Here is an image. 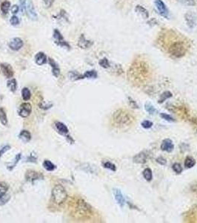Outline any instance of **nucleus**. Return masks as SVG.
Instances as JSON below:
<instances>
[{
  "instance_id": "obj_20",
  "label": "nucleus",
  "mask_w": 197,
  "mask_h": 223,
  "mask_svg": "<svg viewBox=\"0 0 197 223\" xmlns=\"http://www.w3.org/2000/svg\"><path fill=\"white\" fill-rule=\"evenodd\" d=\"M135 11L136 13H140V14L142 17H144V19H148L149 18V12L146 8H144L143 6L142 5H136V7H135Z\"/></svg>"
},
{
  "instance_id": "obj_2",
  "label": "nucleus",
  "mask_w": 197,
  "mask_h": 223,
  "mask_svg": "<svg viewBox=\"0 0 197 223\" xmlns=\"http://www.w3.org/2000/svg\"><path fill=\"white\" fill-rule=\"evenodd\" d=\"M129 74H131V76H129L133 80H136L137 82L143 80L148 74V68L144 63H136V65H131L129 71Z\"/></svg>"
},
{
  "instance_id": "obj_33",
  "label": "nucleus",
  "mask_w": 197,
  "mask_h": 223,
  "mask_svg": "<svg viewBox=\"0 0 197 223\" xmlns=\"http://www.w3.org/2000/svg\"><path fill=\"white\" fill-rule=\"evenodd\" d=\"M11 7V2L8 1H5L1 4V11L3 14H7Z\"/></svg>"
},
{
  "instance_id": "obj_4",
  "label": "nucleus",
  "mask_w": 197,
  "mask_h": 223,
  "mask_svg": "<svg viewBox=\"0 0 197 223\" xmlns=\"http://www.w3.org/2000/svg\"><path fill=\"white\" fill-rule=\"evenodd\" d=\"M67 197L66 191L63 186L60 185H56L52 190V198L56 204L62 205L66 200Z\"/></svg>"
},
{
  "instance_id": "obj_44",
  "label": "nucleus",
  "mask_w": 197,
  "mask_h": 223,
  "mask_svg": "<svg viewBox=\"0 0 197 223\" xmlns=\"http://www.w3.org/2000/svg\"><path fill=\"white\" fill-rule=\"evenodd\" d=\"M10 22L11 24L13 26H16L19 24V19L16 16H13L11 17V19H10Z\"/></svg>"
},
{
  "instance_id": "obj_42",
  "label": "nucleus",
  "mask_w": 197,
  "mask_h": 223,
  "mask_svg": "<svg viewBox=\"0 0 197 223\" xmlns=\"http://www.w3.org/2000/svg\"><path fill=\"white\" fill-rule=\"evenodd\" d=\"M141 125H142V127L144 128V129H150V128H151L153 127V123L152 121H148V120H146V121H142V124H141Z\"/></svg>"
},
{
  "instance_id": "obj_41",
  "label": "nucleus",
  "mask_w": 197,
  "mask_h": 223,
  "mask_svg": "<svg viewBox=\"0 0 197 223\" xmlns=\"http://www.w3.org/2000/svg\"><path fill=\"white\" fill-rule=\"evenodd\" d=\"M25 162H31V163H36V162H37V156H36V153H32L31 154L29 155V156H28L26 158Z\"/></svg>"
},
{
  "instance_id": "obj_17",
  "label": "nucleus",
  "mask_w": 197,
  "mask_h": 223,
  "mask_svg": "<svg viewBox=\"0 0 197 223\" xmlns=\"http://www.w3.org/2000/svg\"><path fill=\"white\" fill-rule=\"evenodd\" d=\"M55 127L57 129V130L58 131L60 135H63V136L67 137L68 135V128L67 127V126L65 124H64L63 123H62L60 121H56L55 122Z\"/></svg>"
},
{
  "instance_id": "obj_49",
  "label": "nucleus",
  "mask_w": 197,
  "mask_h": 223,
  "mask_svg": "<svg viewBox=\"0 0 197 223\" xmlns=\"http://www.w3.org/2000/svg\"><path fill=\"white\" fill-rule=\"evenodd\" d=\"M52 106H53V104H52L51 103H50L49 104H46V103H43V104H39L40 108L43 109H48L51 108Z\"/></svg>"
},
{
  "instance_id": "obj_36",
  "label": "nucleus",
  "mask_w": 197,
  "mask_h": 223,
  "mask_svg": "<svg viewBox=\"0 0 197 223\" xmlns=\"http://www.w3.org/2000/svg\"><path fill=\"white\" fill-rule=\"evenodd\" d=\"M103 167L106 169H108L113 172L117 171V167H116L115 164H113V163H111V162H105L103 163Z\"/></svg>"
},
{
  "instance_id": "obj_43",
  "label": "nucleus",
  "mask_w": 197,
  "mask_h": 223,
  "mask_svg": "<svg viewBox=\"0 0 197 223\" xmlns=\"http://www.w3.org/2000/svg\"><path fill=\"white\" fill-rule=\"evenodd\" d=\"M11 199V196H10L9 194L5 195L4 196L0 197V205H5Z\"/></svg>"
},
{
  "instance_id": "obj_14",
  "label": "nucleus",
  "mask_w": 197,
  "mask_h": 223,
  "mask_svg": "<svg viewBox=\"0 0 197 223\" xmlns=\"http://www.w3.org/2000/svg\"><path fill=\"white\" fill-rule=\"evenodd\" d=\"M26 12L28 13V16L33 21H36L38 19V15L36 12L35 7L32 2H28L26 7Z\"/></svg>"
},
{
  "instance_id": "obj_28",
  "label": "nucleus",
  "mask_w": 197,
  "mask_h": 223,
  "mask_svg": "<svg viewBox=\"0 0 197 223\" xmlns=\"http://www.w3.org/2000/svg\"><path fill=\"white\" fill-rule=\"evenodd\" d=\"M143 174L144 178L146 180L147 182H151L153 179V172L152 170L150 168H145L143 170Z\"/></svg>"
},
{
  "instance_id": "obj_8",
  "label": "nucleus",
  "mask_w": 197,
  "mask_h": 223,
  "mask_svg": "<svg viewBox=\"0 0 197 223\" xmlns=\"http://www.w3.org/2000/svg\"><path fill=\"white\" fill-rule=\"evenodd\" d=\"M32 106L29 103H23L19 109V115L22 118H27L30 115Z\"/></svg>"
},
{
  "instance_id": "obj_22",
  "label": "nucleus",
  "mask_w": 197,
  "mask_h": 223,
  "mask_svg": "<svg viewBox=\"0 0 197 223\" xmlns=\"http://www.w3.org/2000/svg\"><path fill=\"white\" fill-rule=\"evenodd\" d=\"M21 158H22V154H21V153L16 154V156H15L14 158V160H13V162L12 163H10V164H7V170H10V171H12V170L15 168V167L16 166V164H18V162L20 161Z\"/></svg>"
},
{
  "instance_id": "obj_39",
  "label": "nucleus",
  "mask_w": 197,
  "mask_h": 223,
  "mask_svg": "<svg viewBox=\"0 0 197 223\" xmlns=\"http://www.w3.org/2000/svg\"><path fill=\"white\" fill-rule=\"evenodd\" d=\"M181 5H185V6H195L196 5V2L195 0H178Z\"/></svg>"
},
{
  "instance_id": "obj_23",
  "label": "nucleus",
  "mask_w": 197,
  "mask_h": 223,
  "mask_svg": "<svg viewBox=\"0 0 197 223\" xmlns=\"http://www.w3.org/2000/svg\"><path fill=\"white\" fill-rule=\"evenodd\" d=\"M196 164V161L193 157L191 156H187L185 160V167L188 169H190V168L194 167Z\"/></svg>"
},
{
  "instance_id": "obj_46",
  "label": "nucleus",
  "mask_w": 197,
  "mask_h": 223,
  "mask_svg": "<svg viewBox=\"0 0 197 223\" xmlns=\"http://www.w3.org/2000/svg\"><path fill=\"white\" fill-rule=\"evenodd\" d=\"M156 162L159 164H160V165H162V166L166 165V164H167V160L162 156H159L158 158H156Z\"/></svg>"
},
{
  "instance_id": "obj_1",
  "label": "nucleus",
  "mask_w": 197,
  "mask_h": 223,
  "mask_svg": "<svg viewBox=\"0 0 197 223\" xmlns=\"http://www.w3.org/2000/svg\"><path fill=\"white\" fill-rule=\"evenodd\" d=\"M135 117L127 110L119 109L113 112L112 123L117 128H127L134 124Z\"/></svg>"
},
{
  "instance_id": "obj_21",
  "label": "nucleus",
  "mask_w": 197,
  "mask_h": 223,
  "mask_svg": "<svg viewBox=\"0 0 197 223\" xmlns=\"http://www.w3.org/2000/svg\"><path fill=\"white\" fill-rule=\"evenodd\" d=\"M19 138L24 143H28L31 139V134L28 130H22L19 133Z\"/></svg>"
},
{
  "instance_id": "obj_45",
  "label": "nucleus",
  "mask_w": 197,
  "mask_h": 223,
  "mask_svg": "<svg viewBox=\"0 0 197 223\" xmlns=\"http://www.w3.org/2000/svg\"><path fill=\"white\" fill-rule=\"evenodd\" d=\"M19 4H20V10L22 11V13L26 12V7H27V4H26V0H19Z\"/></svg>"
},
{
  "instance_id": "obj_27",
  "label": "nucleus",
  "mask_w": 197,
  "mask_h": 223,
  "mask_svg": "<svg viewBox=\"0 0 197 223\" xmlns=\"http://www.w3.org/2000/svg\"><path fill=\"white\" fill-rule=\"evenodd\" d=\"M7 86L8 87V89H10V91L12 92H16V89H17V82L16 80V79L12 78L11 80H9L7 82Z\"/></svg>"
},
{
  "instance_id": "obj_15",
  "label": "nucleus",
  "mask_w": 197,
  "mask_h": 223,
  "mask_svg": "<svg viewBox=\"0 0 197 223\" xmlns=\"http://www.w3.org/2000/svg\"><path fill=\"white\" fill-rule=\"evenodd\" d=\"M93 45H94V42L92 40H87L84 34H82L78 40V46L82 49H88L91 47Z\"/></svg>"
},
{
  "instance_id": "obj_26",
  "label": "nucleus",
  "mask_w": 197,
  "mask_h": 223,
  "mask_svg": "<svg viewBox=\"0 0 197 223\" xmlns=\"http://www.w3.org/2000/svg\"><path fill=\"white\" fill-rule=\"evenodd\" d=\"M97 77H98L97 71L95 70L87 71L84 74H83V78L95 79V78H97Z\"/></svg>"
},
{
  "instance_id": "obj_48",
  "label": "nucleus",
  "mask_w": 197,
  "mask_h": 223,
  "mask_svg": "<svg viewBox=\"0 0 197 223\" xmlns=\"http://www.w3.org/2000/svg\"><path fill=\"white\" fill-rule=\"evenodd\" d=\"M128 100H129V104H130V105L131 106L132 108H134V109H139V106H138V104H137V103L135 101V100H134V99H132L131 98V97H128Z\"/></svg>"
},
{
  "instance_id": "obj_30",
  "label": "nucleus",
  "mask_w": 197,
  "mask_h": 223,
  "mask_svg": "<svg viewBox=\"0 0 197 223\" xmlns=\"http://www.w3.org/2000/svg\"><path fill=\"white\" fill-rule=\"evenodd\" d=\"M0 121L4 126H7V123H8L6 113L3 108H0Z\"/></svg>"
},
{
  "instance_id": "obj_7",
  "label": "nucleus",
  "mask_w": 197,
  "mask_h": 223,
  "mask_svg": "<svg viewBox=\"0 0 197 223\" xmlns=\"http://www.w3.org/2000/svg\"><path fill=\"white\" fill-rule=\"evenodd\" d=\"M185 20L190 29H194L197 24V17L193 11H188L185 14Z\"/></svg>"
},
{
  "instance_id": "obj_34",
  "label": "nucleus",
  "mask_w": 197,
  "mask_h": 223,
  "mask_svg": "<svg viewBox=\"0 0 197 223\" xmlns=\"http://www.w3.org/2000/svg\"><path fill=\"white\" fill-rule=\"evenodd\" d=\"M9 186L5 182H1L0 183V197L4 196L7 194V191H8Z\"/></svg>"
},
{
  "instance_id": "obj_25",
  "label": "nucleus",
  "mask_w": 197,
  "mask_h": 223,
  "mask_svg": "<svg viewBox=\"0 0 197 223\" xmlns=\"http://www.w3.org/2000/svg\"><path fill=\"white\" fill-rule=\"evenodd\" d=\"M68 77L71 80H82V79H84L83 78V75H80V73H78L77 71H69Z\"/></svg>"
},
{
  "instance_id": "obj_3",
  "label": "nucleus",
  "mask_w": 197,
  "mask_h": 223,
  "mask_svg": "<svg viewBox=\"0 0 197 223\" xmlns=\"http://www.w3.org/2000/svg\"><path fill=\"white\" fill-rule=\"evenodd\" d=\"M186 46L182 41H176L168 48V53L174 58H181L186 54Z\"/></svg>"
},
{
  "instance_id": "obj_31",
  "label": "nucleus",
  "mask_w": 197,
  "mask_h": 223,
  "mask_svg": "<svg viewBox=\"0 0 197 223\" xmlns=\"http://www.w3.org/2000/svg\"><path fill=\"white\" fill-rule=\"evenodd\" d=\"M43 167L48 171H53L56 169V166L49 160H45L43 162Z\"/></svg>"
},
{
  "instance_id": "obj_19",
  "label": "nucleus",
  "mask_w": 197,
  "mask_h": 223,
  "mask_svg": "<svg viewBox=\"0 0 197 223\" xmlns=\"http://www.w3.org/2000/svg\"><path fill=\"white\" fill-rule=\"evenodd\" d=\"M47 56L44 52H38L35 56V62L38 65H42L47 63Z\"/></svg>"
},
{
  "instance_id": "obj_13",
  "label": "nucleus",
  "mask_w": 197,
  "mask_h": 223,
  "mask_svg": "<svg viewBox=\"0 0 197 223\" xmlns=\"http://www.w3.org/2000/svg\"><path fill=\"white\" fill-rule=\"evenodd\" d=\"M148 154L147 153V151H142L138 154H136V156H134L133 158V161L136 164H143L148 162Z\"/></svg>"
},
{
  "instance_id": "obj_32",
  "label": "nucleus",
  "mask_w": 197,
  "mask_h": 223,
  "mask_svg": "<svg viewBox=\"0 0 197 223\" xmlns=\"http://www.w3.org/2000/svg\"><path fill=\"white\" fill-rule=\"evenodd\" d=\"M22 97L23 98V100H29L30 99V97H31V93H30V91L29 90L28 88L27 87H25V88L22 89Z\"/></svg>"
},
{
  "instance_id": "obj_24",
  "label": "nucleus",
  "mask_w": 197,
  "mask_h": 223,
  "mask_svg": "<svg viewBox=\"0 0 197 223\" xmlns=\"http://www.w3.org/2000/svg\"><path fill=\"white\" fill-rule=\"evenodd\" d=\"M172 96H173V94H172L170 91H165V92H164L161 95H160L159 99L158 100V103H159V104H162V103L165 102L166 100L172 98Z\"/></svg>"
},
{
  "instance_id": "obj_5",
  "label": "nucleus",
  "mask_w": 197,
  "mask_h": 223,
  "mask_svg": "<svg viewBox=\"0 0 197 223\" xmlns=\"http://www.w3.org/2000/svg\"><path fill=\"white\" fill-rule=\"evenodd\" d=\"M53 37L54 39V42L57 46H60L62 48H66L67 49H71V46L68 44V42H66L64 39L62 34H61L60 32L57 29H54Z\"/></svg>"
},
{
  "instance_id": "obj_12",
  "label": "nucleus",
  "mask_w": 197,
  "mask_h": 223,
  "mask_svg": "<svg viewBox=\"0 0 197 223\" xmlns=\"http://www.w3.org/2000/svg\"><path fill=\"white\" fill-rule=\"evenodd\" d=\"M0 69H1L2 73L3 74L4 76H5L7 78H11L13 76V70L11 67V65L8 63H1L0 64Z\"/></svg>"
},
{
  "instance_id": "obj_47",
  "label": "nucleus",
  "mask_w": 197,
  "mask_h": 223,
  "mask_svg": "<svg viewBox=\"0 0 197 223\" xmlns=\"http://www.w3.org/2000/svg\"><path fill=\"white\" fill-rule=\"evenodd\" d=\"M9 150H11V146H9V145H5V146L2 147L1 148H0V158L3 156L4 153H5Z\"/></svg>"
},
{
  "instance_id": "obj_37",
  "label": "nucleus",
  "mask_w": 197,
  "mask_h": 223,
  "mask_svg": "<svg viewBox=\"0 0 197 223\" xmlns=\"http://www.w3.org/2000/svg\"><path fill=\"white\" fill-rule=\"evenodd\" d=\"M82 170L87 172H90V173H94L95 172V167L88 164H83L82 166Z\"/></svg>"
},
{
  "instance_id": "obj_40",
  "label": "nucleus",
  "mask_w": 197,
  "mask_h": 223,
  "mask_svg": "<svg viewBox=\"0 0 197 223\" xmlns=\"http://www.w3.org/2000/svg\"><path fill=\"white\" fill-rule=\"evenodd\" d=\"M159 115H160V117L162 118V119L165 120V121H167L168 122H175L176 121L174 118L172 117L171 115H168V114H166V113H164V112H162V113L159 114Z\"/></svg>"
},
{
  "instance_id": "obj_16",
  "label": "nucleus",
  "mask_w": 197,
  "mask_h": 223,
  "mask_svg": "<svg viewBox=\"0 0 197 223\" xmlns=\"http://www.w3.org/2000/svg\"><path fill=\"white\" fill-rule=\"evenodd\" d=\"M161 150L165 151V152L171 153L174 150V144H173V141L170 138L164 139L161 144Z\"/></svg>"
},
{
  "instance_id": "obj_18",
  "label": "nucleus",
  "mask_w": 197,
  "mask_h": 223,
  "mask_svg": "<svg viewBox=\"0 0 197 223\" xmlns=\"http://www.w3.org/2000/svg\"><path fill=\"white\" fill-rule=\"evenodd\" d=\"M48 63H49L50 65L52 68V74L55 77H58L60 75V69H59V65L56 63L55 61L51 58L48 59Z\"/></svg>"
},
{
  "instance_id": "obj_38",
  "label": "nucleus",
  "mask_w": 197,
  "mask_h": 223,
  "mask_svg": "<svg viewBox=\"0 0 197 223\" xmlns=\"http://www.w3.org/2000/svg\"><path fill=\"white\" fill-rule=\"evenodd\" d=\"M173 171H174L176 174H181L183 171L182 167L181 166V164L179 163H174L172 166Z\"/></svg>"
},
{
  "instance_id": "obj_11",
  "label": "nucleus",
  "mask_w": 197,
  "mask_h": 223,
  "mask_svg": "<svg viewBox=\"0 0 197 223\" xmlns=\"http://www.w3.org/2000/svg\"><path fill=\"white\" fill-rule=\"evenodd\" d=\"M113 196H114L115 200L117 201V204L121 207H124L126 201H125V199L124 196L122 194V193H121V191L119 189L114 188V189L113 190Z\"/></svg>"
},
{
  "instance_id": "obj_51",
  "label": "nucleus",
  "mask_w": 197,
  "mask_h": 223,
  "mask_svg": "<svg viewBox=\"0 0 197 223\" xmlns=\"http://www.w3.org/2000/svg\"><path fill=\"white\" fill-rule=\"evenodd\" d=\"M11 13H12L13 14H16V13H18V11L19 10V7L17 6V5H14L11 7Z\"/></svg>"
},
{
  "instance_id": "obj_9",
  "label": "nucleus",
  "mask_w": 197,
  "mask_h": 223,
  "mask_svg": "<svg viewBox=\"0 0 197 223\" xmlns=\"http://www.w3.org/2000/svg\"><path fill=\"white\" fill-rule=\"evenodd\" d=\"M25 178L28 182L34 183V182L37 181V180L43 179V176L39 172H36L34 170H28L25 174Z\"/></svg>"
},
{
  "instance_id": "obj_29",
  "label": "nucleus",
  "mask_w": 197,
  "mask_h": 223,
  "mask_svg": "<svg viewBox=\"0 0 197 223\" xmlns=\"http://www.w3.org/2000/svg\"><path fill=\"white\" fill-rule=\"evenodd\" d=\"M144 109H145L146 112H148V113H149L150 115H153V114H155L156 112H157L156 108L154 107L153 105L150 102L145 103V104H144Z\"/></svg>"
},
{
  "instance_id": "obj_6",
  "label": "nucleus",
  "mask_w": 197,
  "mask_h": 223,
  "mask_svg": "<svg viewBox=\"0 0 197 223\" xmlns=\"http://www.w3.org/2000/svg\"><path fill=\"white\" fill-rule=\"evenodd\" d=\"M154 4H155L156 9H157L158 13H159L160 16L163 17L165 19H168L170 13L165 2L162 0H154Z\"/></svg>"
},
{
  "instance_id": "obj_35",
  "label": "nucleus",
  "mask_w": 197,
  "mask_h": 223,
  "mask_svg": "<svg viewBox=\"0 0 197 223\" xmlns=\"http://www.w3.org/2000/svg\"><path fill=\"white\" fill-rule=\"evenodd\" d=\"M98 64H99L100 66L104 68V69H108V68L111 67L110 62L106 57H104L100 60V61H98Z\"/></svg>"
},
{
  "instance_id": "obj_50",
  "label": "nucleus",
  "mask_w": 197,
  "mask_h": 223,
  "mask_svg": "<svg viewBox=\"0 0 197 223\" xmlns=\"http://www.w3.org/2000/svg\"><path fill=\"white\" fill-rule=\"evenodd\" d=\"M53 2H54V0H43L44 5H45V7H51V5H53Z\"/></svg>"
},
{
  "instance_id": "obj_10",
  "label": "nucleus",
  "mask_w": 197,
  "mask_h": 223,
  "mask_svg": "<svg viewBox=\"0 0 197 223\" xmlns=\"http://www.w3.org/2000/svg\"><path fill=\"white\" fill-rule=\"evenodd\" d=\"M23 45H24V42H23L22 39L19 37H15L13 38L9 42L8 46L13 51H19V50H20L22 48Z\"/></svg>"
}]
</instances>
